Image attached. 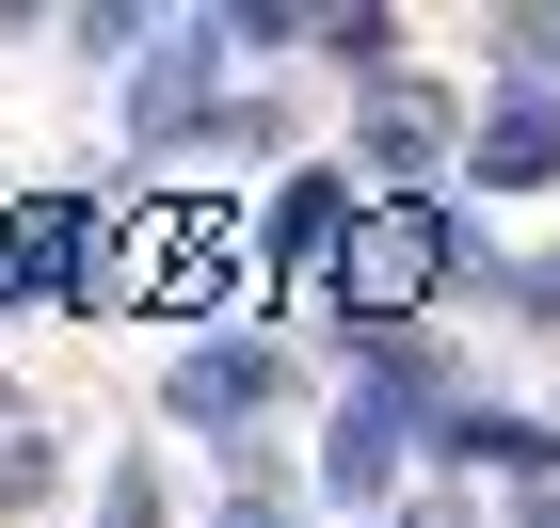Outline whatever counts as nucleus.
Instances as JSON below:
<instances>
[{
  "mask_svg": "<svg viewBox=\"0 0 560 528\" xmlns=\"http://www.w3.org/2000/svg\"><path fill=\"white\" fill-rule=\"evenodd\" d=\"M465 272H513V257H480V224L448 192H369V224L337 257V337H417Z\"/></svg>",
  "mask_w": 560,
  "mask_h": 528,
  "instance_id": "obj_1",
  "label": "nucleus"
},
{
  "mask_svg": "<svg viewBox=\"0 0 560 528\" xmlns=\"http://www.w3.org/2000/svg\"><path fill=\"white\" fill-rule=\"evenodd\" d=\"M352 176H369V192H448V176H465V113H448L432 81L352 96Z\"/></svg>",
  "mask_w": 560,
  "mask_h": 528,
  "instance_id": "obj_2",
  "label": "nucleus"
},
{
  "mask_svg": "<svg viewBox=\"0 0 560 528\" xmlns=\"http://www.w3.org/2000/svg\"><path fill=\"white\" fill-rule=\"evenodd\" d=\"M272 400H289V352H272V337H192L161 368V416H176V433H257Z\"/></svg>",
  "mask_w": 560,
  "mask_h": 528,
  "instance_id": "obj_3",
  "label": "nucleus"
},
{
  "mask_svg": "<svg viewBox=\"0 0 560 528\" xmlns=\"http://www.w3.org/2000/svg\"><path fill=\"white\" fill-rule=\"evenodd\" d=\"M465 176L480 192H560V96L545 81H497L465 113Z\"/></svg>",
  "mask_w": 560,
  "mask_h": 528,
  "instance_id": "obj_4",
  "label": "nucleus"
},
{
  "mask_svg": "<svg viewBox=\"0 0 560 528\" xmlns=\"http://www.w3.org/2000/svg\"><path fill=\"white\" fill-rule=\"evenodd\" d=\"M432 465H448V481H560V416H513V400H448V416H432Z\"/></svg>",
  "mask_w": 560,
  "mask_h": 528,
  "instance_id": "obj_5",
  "label": "nucleus"
},
{
  "mask_svg": "<svg viewBox=\"0 0 560 528\" xmlns=\"http://www.w3.org/2000/svg\"><path fill=\"white\" fill-rule=\"evenodd\" d=\"M480 48H497V81H545V96H560V0H497Z\"/></svg>",
  "mask_w": 560,
  "mask_h": 528,
  "instance_id": "obj_6",
  "label": "nucleus"
},
{
  "mask_svg": "<svg viewBox=\"0 0 560 528\" xmlns=\"http://www.w3.org/2000/svg\"><path fill=\"white\" fill-rule=\"evenodd\" d=\"M320 64H352V96H385L400 81V16L369 0V16H320Z\"/></svg>",
  "mask_w": 560,
  "mask_h": 528,
  "instance_id": "obj_7",
  "label": "nucleus"
},
{
  "mask_svg": "<svg viewBox=\"0 0 560 528\" xmlns=\"http://www.w3.org/2000/svg\"><path fill=\"white\" fill-rule=\"evenodd\" d=\"M176 513V496H161V465H113V481H96V513L81 528H161Z\"/></svg>",
  "mask_w": 560,
  "mask_h": 528,
  "instance_id": "obj_8",
  "label": "nucleus"
},
{
  "mask_svg": "<svg viewBox=\"0 0 560 528\" xmlns=\"http://www.w3.org/2000/svg\"><path fill=\"white\" fill-rule=\"evenodd\" d=\"M497 305H513L528 337H560V240H545V257H513V272H497Z\"/></svg>",
  "mask_w": 560,
  "mask_h": 528,
  "instance_id": "obj_9",
  "label": "nucleus"
},
{
  "mask_svg": "<svg viewBox=\"0 0 560 528\" xmlns=\"http://www.w3.org/2000/svg\"><path fill=\"white\" fill-rule=\"evenodd\" d=\"M48 496H65V465H48V448L16 433V448H0V513H48Z\"/></svg>",
  "mask_w": 560,
  "mask_h": 528,
  "instance_id": "obj_10",
  "label": "nucleus"
},
{
  "mask_svg": "<svg viewBox=\"0 0 560 528\" xmlns=\"http://www.w3.org/2000/svg\"><path fill=\"white\" fill-rule=\"evenodd\" d=\"M513 528H560V481H528V496H513Z\"/></svg>",
  "mask_w": 560,
  "mask_h": 528,
  "instance_id": "obj_11",
  "label": "nucleus"
},
{
  "mask_svg": "<svg viewBox=\"0 0 560 528\" xmlns=\"http://www.w3.org/2000/svg\"><path fill=\"white\" fill-rule=\"evenodd\" d=\"M289 528H304V513H289Z\"/></svg>",
  "mask_w": 560,
  "mask_h": 528,
  "instance_id": "obj_12",
  "label": "nucleus"
}]
</instances>
